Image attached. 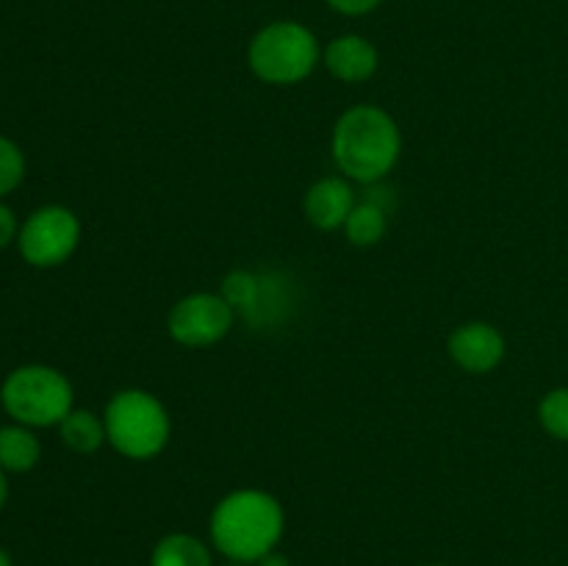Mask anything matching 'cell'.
Wrapping results in <instances>:
<instances>
[{
    "instance_id": "22",
    "label": "cell",
    "mask_w": 568,
    "mask_h": 566,
    "mask_svg": "<svg viewBox=\"0 0 568 566\" xmlns=\"http://www.w3.org/2000/svg\"><path fill=\"white\" fill-rule=\"evenodd\" d=\"M0 566H14V560H11V555L3 547H0Z\"/></svg>"
},
{
    "instance_id": "18",
    "label": "cell",
    "mask_w": 568,
    "mask_h": 566,
    "mask_svg": "<svg viewBox=\"0 0 568 566\" xmlns=\"http://www.w3.org/2000/svg\"><path fill=\"white\" fill-rule=\"evenodd\" d=\"M325 3L344 17H364L375 11L383 0H325Z\"/></svg>"
},
{
    "instance_id": "3",
    "label": "cell",
    "mask_w": 568,
    "mask_h": 566,
    "mask_svg": "<svg viewBox=\"0 0 568 566\" xmlns=\"http://www.w3.org/2000/svg\"><path fill=\"white\" fill-rule=\"evenodd\" d=\"M103 422L111 447L131 461L155 458L172 438V420L164 403L144 388L116 392L105 403Z\"/></svg>"
},
{
    "instance_id": "9",
    "label": "cell",
    "mask_w": 568,
    "mask_h": 566,
    "mask_svg": "<svg viewBox=\"0 0 568 566\" xmlns=\"http://www.w3.org/2000/svg\"><path fill=\"white\" fill-rule=\"evenodd\" d=\"M322 64L342 83H364L377 72L381 53L361 33H342L322 50Z\"/></svg>"
},
{
    "instance_id": "7",
    "label": "cell",
    "mask_w": 568,
    "mask_h": 566,
    "mask_svg": "<svg viewBox=\"0 0 568 566\" xmlns=\"http://www.w3.org/2000/svg\"><path fill=\"white\" fill-rule=\"evenodd\" d=\"M236 311L220 292H194L172 305L166 331L178 344L192 350L211 347L231 333Z\"/></svg>"
},
{
    "instance_id": "15",
    "label": "cell",
    "mask_w": 568,
    "mask_h": 566,
    "mask_svg": "<svg viewBox=\"0 0 568 566\" xmlns=\"http://www.w3.org/2000/svg\"><path fill=\"white\" fill-rule=\"evenodd\" d=\"M261 292V272L253 270H233L231 275L222 281L220 294L231 303V309L236 311V316H247L253 311L255 300Z\"/></svg>"
},
{
    "instance_id": "16",
    "label": "cell",
    "mask_w": 568,
    "mask_h": 566,
    "mask_svg": "<svg viewBox=\"0 0 568 566\" xmlns=\"http://www.w3.org/2000/svg\"><path fill=\"white\" fill-rule=\"evenodd\" d=\"M538 422L549 436L568 442V386L544 394L541 405H538Z\"/></svg>"
},
{
    "instance_id": "12",
    "label": "cell",
    "mask_w": 568,
    "mask_h": 566,
    "mask_svg": "<svg viewBox=\"0 0 568 566\" xmlns=\"http://www.w3.org/2000/svg\"><path fill=\"white\" fill-rule=\"evenodd\" d=\"M150 566H214L209 544L192 533H166L150 555Z\"/></svg>"
},
{
    "instance_id": "24",
    "label": "cell",
    "mask_w": 568,
    "mask_h": 566,
    "mask_svg": "<svg viewBox=\"0 0 568 566\" xmlns=\"http://www.w3.org/2000/svg\"><path fill=\"white\" fill-rule=\"evenodd\" d=\"M427 566H447V564H427Z\"/></svg>"
},
{
    "instance_id": "10",
    "label": "cell",
    "mask_w": 568,
    "mask_h": 566,
    "mask_svg": "<svg viewBox=\"0 0 568 566\" xmlns=\"http://www.w3.org/2000/svg\"><path fill=\"white\" fill-rule=\"evenodd\" d=\"M355 192L349 186V178L327 175L316 181L305 194V216L320 231H338L347 222L349 211L355 209Z\"/></svg>"
},
{
    "instance_id": "1",
    "label": "cell",
    "mask_w": 568,
    "mask_h": 566,
    "mask_svg": "<svg viewBox=\"0 0 568 566\" xmlns=\"http://www.w3.org/2000/svg\"><path fill=\"white\" fill-rule=\"evenodd\" d=\"M286 514L277 497L261 488H236L214 505L209 533L214 549L236 564H258L264 555L277 549Z\"/></svg>"
},
{
    "instance_id": "20",
    "label": "cell",
    "mask_w": 568,
    "mask_h": 566,
    "mask_svg": "<svg viewBox=\"0 0 568 566\" xmlns=\"http://www.w3.org/2000/svg\"><path fill=\"white\" fill-rule=\"evenodd\" d=\"M255 566H292V560H288L283 553H277V549H272V553L264 555Z\"/></svg>"
},
{
    "instance_id": "14",
    "label": "cell",
    "mask_w": 568,
    "mask_h": 566,
    "mask_svg": "<svg viewBox=\"0 0 568 566\" xmlns=\"http://www.w3.org/2000/svg\"><path fill=\"white\" fill-rule=\"evenodd\" d=\"M388 231V211L383 205L369 203V200H361L355 203V209L349 211L347 222H344V233H347L349 244L355 247H372V244L381 242Z\"/></svg>"
},
{
    "instance_id": "17",
    "label": "cell",
    "mask_w": 568,
    "mask_h": 566,
    "mask_svg": "<svg viewBox=\"0 0 568 566\" xmlns=\"http://www.w3.org/2000/svg\"><path fill=\"white\" fill-rule=\"evenodd\" d=\"M26 181V153L14 139L0 133V200Z\"/></svg>"
},
{
    "instance_id": "6",
    "label": "cell",
    "mask_w": 568,
    "mask_h": 566,
    "mask_svg": "<svg viewBox=\"0 0 568 566\" xmlns=\"http://www.w3.org/2000/svg\"><path fill=\"white\" fill-rule=\"evenodd\" d=\"M14 244L26 264L37 270H53L70 261L81 244V220L67 205H39L20 222Z\"/></svg>"
},
{
    "instance_id": "5",
    "label": "cell",
    "mask_w": 568,
    "mask_h": 566,
    "mask_svg": "<svg viewBox=\"0 0 568 566\" xmlns=\"http://www.w3.org/2000/svg\"><path fill=\"white\" fill-rule=\"evenodd\" d=\"M250 70L272 87H292L305 81L322 61V48L308 26L294 20H275L255 31L247 48Z\"/></svg>"
},
{
    "instance_id": "2",
    "label": "cell",
    "mask_w": 568,
    "mask_h": 566,
    "mask_svg": "<svg viewBox=\"0 0 568 566\" xmlns=\"http://www.w3.org/2000/svg\"><path fill=\"white\" fill-rule=\"evenodd\" d=\"M331 153L344 178L366 186L383 181L397 166L403 153V133L386 109L361 103L338 117Z\"/></svg>"
},
{
    "instance_id": "4",
    "label": "cell",
    "mask_w": 568,
    "mask_h": 566,
    "mask_svg": "<svg viewBox=\"0 0 568 566\" xmlns=\"http://www.w3.org/2000/svg\"><path fill=\"white\" fill-rule=\"evenodd\" d=\"M0 405L11 422L28 427H59L75 408L70 377L48 364H22L0 383Z\"/></svg>"
},
{
    "instance_id": "21",
    "label": "cell",
    "mask_w": 568,
    "mask_h": 566,
    "mask_svg": "<svg viewBox=\"0 0 568 566\" xmlns=\"http://www.w3.org/2000/svg\"><path fill=\"white\" fill-rule=\"evenodd\" d=\"M9 503V472L0 469V511Z\"/></svg>"
},
{
    "instance_id": "23",
    "label": "cell",
    "mask_w": 568,
    "mask_h": 566,
    "mask_svg": "<svg viewBox=\"0 0 568 566\" xmlns=\"http://www.w3.org/2000/svg\"><path fill=\"white\" fill-rule=\"evenodd\" d=\"M225 566H250V564H236V560H231V564H225Z\"/></svg>"
},
{
    "instance_id": "13",
    "label": "cell",
    "mask_w": 568,
    "mask_h": 566,
    "mask_svg": "<svg viewBox=\"0 0 568 566\" xmlns=\"http://www.w3.org/2000/svg\"><path fill=\"white\" fill-rule=\"evenodd\" d=\"M59 436L72 453H81V455H92L98 453L103 444H109L103 416H98L94 411H87V408H72L70 414L61 420Z\"/></svg>"
},
{
    "instance_id": "19",
    "label": "cell",
    "mask_w": 568,
    "mask_h": 566,
    "mask_svg": "<svg viewBox=\"0 0 568 566\" xmlns=\"http://www.w3.org/2000/svg\"><path fill=\"white\" fill-rule=\"evenodd\" d=\"M17 233H20V222H17L14 211L0 200V250H6L11 242H17Z\"/></svg>"
},
{
    "instance_id": "8",
    "label": "cell",
    "mask_w": 568,
    "mask_h": 566,
    "mask_svg": "<svg viewBox=\"0 0 568 566\" xmlns=\"http://www.w3.org/2000/svg\"><path fill=\"white\" fill-rule=\"evenodd\" d=\"M447 353L464 372L486 375V372H494L503 364L508 344H505L499 327H494L491 322H466V325L453 331L447 342Z\"/></svg>"
},
{
    "instance_id": "11",
    "label": "cell",
    "mask_w": 568,
    "mask_h": 566,
    "mask_svg": "<svg viewBox=\"0 0 568 566\" xmlns=\"http://www.w3.org/2000/svg\"><path fill=\"white\" fill-rule=\"evenodd\" d=\"M42 458V442L37 438L33 427L11 422L0 427V469L9 475L31 472Z\"/></svg>"
}]
</instances>
